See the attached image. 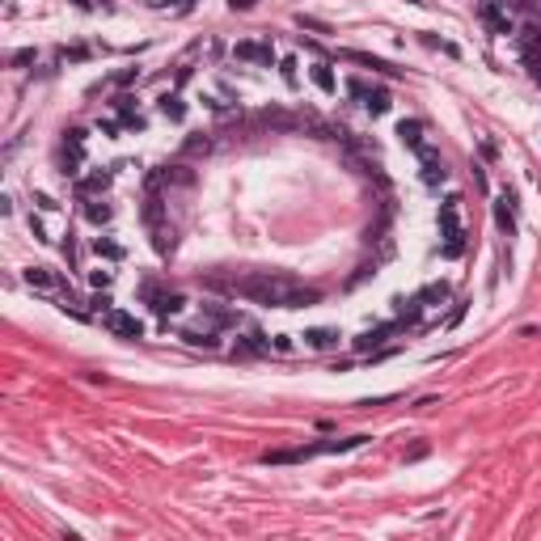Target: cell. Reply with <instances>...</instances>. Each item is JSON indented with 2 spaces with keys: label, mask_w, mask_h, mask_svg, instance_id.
I'll return each mask as SVG.
<instances>
[{
  "label": "cell",
  "mask_w": 541,
  "mask_h": 541,
  "mask_svg": "<svg viewBox=\"0 0 541 541\" xmlns=\"http://www.w3.org/2000/svg\"><path fill=\"white\" fill-rule=\"evenodd\" d=\"M207 288H220L233 296H245L254 305H270V309H305L317 305L321 292L305 288L300 280L284 275V270H258V275H241V280H207Z\"/></svg>",
  "instance_id": "obj_1"
},
{
  "label": "cell",
  "mask_w": 541,
  "mask_h": 541,
  "mask_svg": "<svg viewBox=\"0 0 541 541\" xmlns=\"http://www.w3.org/2000/svg\"><path fill=\"white\" fill-rule=\"evenodd\" d=\"M440 237H444V245H440V254H444V258H461V254H465V233H461V199H449V203L440 207Z\"/></svg>",
  "instance_id": "obj_2"
},
{
  "label": "cell",
  "mask_w": 541,
  "mask_h": 541,
  "mask_svg": "<svg viewBox=\"0 0 541 541\" xmlns=\"http://www.w3.org/2000/svg\"><path fill=\"white\" fill-rule=\"evenodd\" d=\"M478 13H482V22H486V30H491V34H512V30H516V22H512V13H508V0H482Z\"/></svg>",
  "instance_id": "obj_3"
},
{
  "label": "cell",
  "mask_w": 541,
  "mask_h": 541,
  "mask_svg": "<svg viewBox=\"0 0 541 541\" xmlns=\"http://www.w3.org/2000/svg\"><path fill=\"white\" fill-rule=\"evenodd\" d=\"M60 165H64L68 178L81 174V165H85V131H68V136H64V144H60Z\"/></svg>",
  "instance_id": "obj_4"
},
{
  "label": "cell",
  "mask_w": 541,
  "mask_h": 541,
  "mask_svg": "<svg viewBox=\"0 0 541 541\" xmlns=\"http://www.w3.org/2000/svg\"><path fill=\"white\" fill-rule=\"evenodd\" d=\"M419 161H423V182H427V186H444V182H449V165H444V156H440L436 148H423Z\"/></svg>",
  "instance_id": "obj_5"
},
{
  "label": "cell",
  "mask_w": 541,
  "mask_h": 541,
  "mask_svg": "<svg viewBox=\"0 0 541 541\" xmlns=\"http://www.w3.org/2000/svg\"><path fill=\"white\" fill-rule=\"evenodd\" d=\"M495 225H499L508 237H516V191H512V186L495 199Z\"/></svg>",
  "instance_id": "obj_6"
},
{
  "label": "cell",
  "mask_w": 541,
  "mask_h": 541,
  "mask_svg": "<svg viewBox=\"0 0 541 541\" xmlns=\"http://www.w3.org/2000/svg\"><path fill=\"white\" fill-rule=\"evenodd\" d=\"M106 330H115L119 339H140V334H144V326H140L131 313H123V309H111V313H106Z\"/></svg>",
  "instance_id": "obj_7"
},
{
  "label": "cell",
  "mask_w": 541,
  "mask_h": 541,
  "mask_svg": "<svg viewBox=\"0 0 541 541\" xmlns=\"http://www.w3.org/2000/svg\"><path fill=\"white\" fill-rule=\"evenodd\" d=\"M233 56L250 60V64H275V47H270V42H237Z\"/></svg>",
  "instance_id": "obj_8"
},
{
  "label": "cell",
  "mask_w": 541,
  "mask_h": 541,
  "mask_svg": "<svg viewBox=\"0 0 541 541\" xmlns=\"http://www.w3.org/2000/svg\"><path fill=\"white\" fill-rule=\"evenodd\" d=\"M26 284L38 288V292H68L64 280L56 275V270H47V266H30V270H26Z\"/></svg>",
  "instance_id": "obj_9"
},
{
  "label": "cell",
  "mask_w": 541,
  "mask_h": 541,
  "mask_svg": "<svg viewBox=\"0 0 541 541\" xmlns=\"http://www.w3.org/2000/svg\"><path fill=\"white\" fill-rule=\"evenodd\" d=\"M305 347H309V351H330V347H339V330L313 326V330H305Z\"/></svg>",
  "instance_id": "obj_10"
},
{
  "label": "cell",
  "mask_w": 541,
  "mask_h": 541,
  "mask_svg": "<svg viewBox=\"0 0 541 541\" xmlns=\"http://www.w3.org/2000/svg\"><path fill=\"white\" fill-rule=\"evenodd\" d=\"M398 136H402V144H406L410 152H423V148H427V140H423V123H419V119H402V123H398Z\"/></svg>",
  "instance_id": "obj_11"
},
{
  "label": "cell",
  "mask_w": 541,
  "mask_h": 541,
  "mask_svg": "<svg viewBox=\"0 0 541 541\" xmlns=\"http://www.w3.org/2000/svg\"><path fill=\"white\" fill-rule=\"evenodd\" d=\"M106 186H111V174H106V170H97V174H89V178H81V182H76V195H81V199H93V195H102Z\"/></svg>",
  "instance_id": "obj_12"
},
{
  "label": "cell",
  "mask_w": 541,
  "mask_h": 541,
  "mask_svg": "<svg viewBox=\"0 0 541 541\" xmlns=\"http://www.w3.org/2000/svg\"><path fill=\"white\" fill-rule=\"evenodd\" d=\"M148 300H152V309H156L161 317H165V313H178V309L186 305L178 292H152V288H148Z\"/></svg>",
  "instance_id": "obj_13"
},
{
  "label": "cell",
  "mask_w": 541,
  "mask_h": 541,
  "mask_svg": "<svg viewBox=\"0 0 541 541\" xmlns=\"http://www.w3.org/2000/svg\"><path fill=\"white\" fill-rule=\"evenodd\" d=\"M309 76H313V85H317L321 93H334V89H339V81H334V68H330V64H313V68H309Z\"/></svg>",
  "instance_id": "obj_14"
},
{
  "label": "cell",
  "mask_w": 541,
  "mask_h": 541,
  "mask_svg": "<svg viewBox=\"0 0 541 541\" xmlns=\"http://www.w3.org/2000/svg\"><path fill=\"white\" fill-rule=\"evenodd\" d=\"M161 115H165L170 123H182L186 119V102L178 93H165V97H161Z\"/></svg>",
  "instance_id": "obj_15"
},
{
  "label": "cell",
  "mask_w": 541,
  "mask_h": 541,
  "mask_svg": "<svg viewBox=\"0 0 541 541\" xmlns=\"http://www.w3.org/2000/svg\"><path fill=\"white\" fill-rule=\"evenodd\" d=\"M347 60H355V64H364V68H372V72H385V76H394L398 68L394 64H385V60H376V56H364V51H343Z\"/></svg>",
  "instance_id": "obj_16"
},
{
  "label": "cell",
  "mask_w": 541,
  "mask_h": 541,
  "mask_svg": "<svg viewBox=\"0 0 541 541\" xmlns=\"http://www.w3.org/2000/svg\"><path fill=\"white\" fill-rule=\"evenodd\" d=\"M178 339H186L191 347H220V339H216V330H182Z\"/></svg>",
  "instance_id": "obj_17"
},
{
  "label": "cell",
  "mask_w": 541,
  "mask_h": 541,
  "mask_svg": "<svg viewBox=\"0 0 541 541\" xmlns=\"http://www.w3.org/2000/svg\"><path fill=\"white\" fill-rule=\"evenodd\" d=\"M93 250H97V258H106V262H119V258H123V245H119V241H111V237H97V241H93Z\"/></svg>",
  "instance_id": "obj_18"
},
{
  "label": "cell",
  "mask_w": 541,
  "mask_h": 541,
  "mask_svg": "<svg viewBox=\"0 0 541 541\" xmlns=\"http://www.w3.org/2000/svg\"><path fill=\"white\" fill-rule=\"evenodd\" d=\"M385 334H394V326H376V330L360 334V339H355V347H360V351H372L376 343H385Z\"/></svg>",
  "instance_id": "obj_19"
},
{
  "label": "cell",
  "mask_w": 541,
  "mask_h": 541,
  "mask_svg": "<svg viewBox=\"0 0 541 541\" xmlns=\"http://www.w3.org/2000/svg\"><path fill=\"white\" fill-rule=\"evenodd\" d=\"M85 216H89L93 225H106V220L115 216V207H111V203H102V199H93V203H85Z\"/></svg>",
  "instance_id": "obj_20"
},
{
  "label": "cell",
  "mask_w": 541,
  "mask_h": 541,
  "mask_svg": "<svg viewBox=\"0 0 541 541\" xmlns=\"http://www.w3.org/2000/svg\"><path fill=\"white\" fill-rule=\"evenodd\" d=\"M152 250H156V254H170V250H174V233H170L165 225L152 229Z\"/></svg>",
  "instance_id": "obj_21"
},
{
  "label": "cell",
  "mask_w": 541,
  "mask_h": 541,
  "mask_svg": "<svg viewBox=\"0 0 541 541\" xmlns=\"http://www.w3.org/2000/svg\"><path fill=\"white\" fill-rule=\"evenodd\" d=\"M207 309V317L216 321V326H237V313L233 309H220V305H203Z\"/></svg>",
  "instance_id": "obj_22"
},
{
  "label": "cell",
  "mask_w": 541,
  "mask_h": 541,
  "mask_svg": "<svg viewBox=\"0 0 541 541\" xmlns=\"http://www.w3.org/2000/svg\"><path fill=\"white\" fill-rule=\"evenodd\" d=\"M144 220H148L152 229H156L161 220H165V207H161V199H156V195H148V203H144Z\"/></svg>",
  "instance_id": "obj_23"
},
{
  "label": "cell",
  "mask_w": 541,
  "mask_h": 541,
  "mask_svg": "<svg viewBox=\"0 0 541 541\" xmlns=\"http://www.w3.org/2000/svg\"><path fill=\"white\" fill-rule=\"evenodd\" d=\"M182 152H186V156H203V152H211V140H207V136H191V140L182 144Z\"/></svg>",
  "instance_id": "obj_24"
},
{
  "label": "cell",
  "mask_w": 541,
  "mask_h": 541,
  "mask_svg": "<svg viewBox=\"0 0 541 541\" xmlns=\"http://www.w3.org/2000/svg\"><path fill=\"white\" fill-rule=\"evenodd\" d=\"M364 106H368L372 115H385V111H389V93H385V89H372V97H368Z\"/></svg>",
  "instance_id": "obj_25"
},
{
  "label": "cell",
  "mask_w": 541,
  "mask_h": 541,
  "mask_svg": "<svg viewBox=\"0 0 541 541\" xmlns=\"http://www.w3.org/2000/svg\"><path fill=\"white\" fill-rule=\"evenodd\" d=\"M524 64H528V72L541 81V47H528V51H524Z\"/></svg>",
  "instance_id": "obj_26"
},
{
  "label": "cell",
  "mask_w": 541,
  "mask_h": 541,
  "mask_svg": "<svg viewBox=\"0 0 541 541\" xmlns=\"http://www.w3.org/2000/svg\"><path fill=\"white\" fill-rule=\"evenodd\" d=\"M347 93L360 97V102H368V97H372V85H364V81H347Z\"/></svg>",
  "instance_id": "obj_27"
},
{
  "label": "cell",
  "mask_w": 541,
  "mask_h": 541,
  "mask_svg": "<svg viewBox=\"0 0 541 541\" xmlns=\"http://www.w3.org/2000/svg\"><path fill=\"white\" fill-rule=\"evenodd\" d=\"M13 68H26V64H34V47H22V51H13V60H9Z\"/></svg>",
  "instance_id": "obj_28"
},
{
  "label": "cell",
  "mask_w": 541,
  "mask_h": 541,
  "mask_svg": "<svg viewBox=\"0 0 541 541\" xmlns=\"http://www.w3.org/2000/svg\"><path fill=\"white\" fill-rule=\"evenodd\" d=\"M444 296H449V288H444V284H431V288H423V292H419V300H444Z\"/></svg>",
  "instance_id": "obj_29"
},
{
  "label": "cell",
  "mask_w": 541,
  "mask_h": 541,
  "mask_svg": "<svg viewBox=\"0 0 541 541\" xmlns=\"http://www.w3.org/2000/svg\"><path fill=\"white\" fill-rule=\"evenodd\" d=\"M111 280H115V270H93V275H89L93 288H111Z\"/></svg>",
  "instance_id": "obj_30"
},
{
  "label": "cell",
  "mask_w": 541,
  "mask_h": 541,
  "mask_svg": "<svg viewBox=\"0 0 541 541\" xmlns=\"http://www.w3.org/2000/svg\"><path fill=\"white\" fill-rule=\"evenodd\" d=\"M280 72H284V81L288 85H296V60L288 56V60H280Z\"/></svg>",
  "instance_id": "obj_31"
},
{
  "label": "cell",
  "mask_w": 541,
  "mask_h": 541,
  "mask_svg": "<svg viewBox=\"0 0 541 541\" xmlns=\"http://www.w3.org/2000/svg\"><path fill=\"white\" fill-rule=\"evenodd\" d=\"M270 347H275V351H284V355H288V351H292V339H288V334H275V339H270Z\"/></svg>",
  "instance_id": "obj_32"
},
{
  "label": "cell",
  "mask_w": 541,
  "mask_h": 541,
  "mask_svg": "<svg viewBox=\"0 0 541 541\" xmlns=\"http://www.w3.org/2000/svg\"><path fill=\"white\" fill-rule=\"evenodd\" d=\"M34 203H38L42 211H56V207H60V203H56V199H51V195H34Z\"/></svg>",
  "instance_id": "obj_33"
},
{
  "label": "cell",
  "mask_w": 541,
  "mask_h": 541,
  "mask_svg": "<svg viewBox=\"0 0 541 541\" xmlns=\"http://www.w3.org/2000/svg\"><path fill=\"white\" fill-rule=\"evenodd\" d=\"M30 233H34V241H51V237H47V229L34 220V216H30Z\"/></svg>",
  "instance_id": "obj_34"
},
{
  "label": "cell",
  "mask_w": 541,
  "mask_h": 541,
  "mask_svg": "<svg viewBox=\"0 0 541 541\" xmlns=\"http://www.w3.org/2000/svg\"><path fill=\"white\" fill-rule=\"evenodd\" d=\"M136 76H140V72H136V68H127V72H119V76H115V81H119V85H131V81H136Z\"/></svg>",
  "instance_id": "obj_35"
},
{
  "label": "cell",
  "mask_w": 541,
  "mask_h": 541,
  "mask_svg": "<svg viewBox=\"0 0 541 541\" xmlns=\"http://www.w3.org/2000/svg\"><path fill=\"white\" fill-rule=\"evenodd\" d=\"M419 457H427V444H414V449L406 453V461H419Z\"/></svg>",
  "instance_id": "obj_36"
},
{
  "label": "cell",
  "mask_w": 541,
  "mask_h": 541,
  "mask_svg": "<svg viewBox=\"0 0 541 541\" xmlns=\"http://www.w3.org/2000/svg\"><path fill=\"white\" fill-rule=\"evenodd\" d=\"M72 9H97V0H68Z\"/></svg>",
  "instance_id": "obj_37"
},
{
  "label": "cell",
  "mask_w": 541,
  "mask_h": 541,
  "mask_svg": "<svg viewBox=\"0 0 541 541\" xmlns=\"http://www.w3.org/2000/svg\"><path fill=\"white\" fill-rule=\"evenodd\" d=\"M233 9H254V0H229Z\"/></svg>",
  "instance_id": "obj_38"
}]
</instances>
